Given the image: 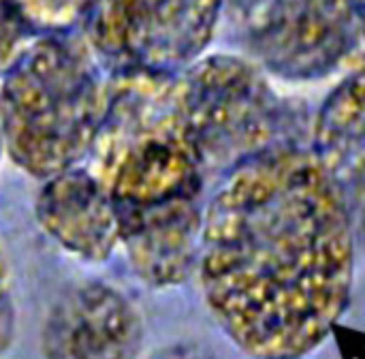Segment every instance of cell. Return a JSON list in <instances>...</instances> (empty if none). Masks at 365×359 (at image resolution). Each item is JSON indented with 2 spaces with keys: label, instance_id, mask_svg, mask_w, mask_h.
I'll return each instance as SVG.
<instances>
[{
  "label": "cell",
  "instance_id": "obj_1",
  "mask_svg": "<svg viewBox=\"0 0 365 359\" xmlns=\"http://www.w3.org/2000/svg\"><path fill=\"white\" fill-rule=\"evenodd\" d=\"M355 248L349 212L312 150H274L210 193L197 276L242 351L302 359L351 302Z\"/></svg>",
  "mask_w": 365,
  "mask_h": 359
},
{
  "label": "cell",
  "instance_id": "obj_2",
  "mask_svg": "<svg viewBox=\"0 0 365 359\" xmlns=\"http://www.w3.org/2000/svg\"><path fill=\"white\" fill-rule=\"evenodd\" d=\"M175 77L109 73L105 116L88 156L113 203L120 248L152 289L180 287L197 274L210 197Z\"/></svg>",
  "mask_w": 365,
  "mask_h": 359
},
{
  "label": "cell",
  "instance_id": "obj_3",
  "mask_svg": "<svg viewBox=\"0 0 365 359\" xmlns=\"http://www.w3.org/2000/svg\"><path fill=\"white\" fill-rule=\"evenodd\" d=\"M107 84L83 36L36 34L0 77L9 158L43 182L79 167L105 116Z\"/></svg>",
  "mask_w": 365,
  "mask_h": 359
},
{
  "label": "cell",
  "instance_id": "obj_4",
  "mask_svg": "<svg viewBox=\"0 0 365 359\" xmlns=\"http://www.w3.org/2000/svg\"><path fill=\"white\" fill-rule=\"evenodd\" d=\"M175 81L210 193L257 156L310 148V107L302 98L282 96L267 73L244 54H205Z\"/></svg>",
  "mask_w": 365,
  "mask_h": 359
},
{
  "label": "cell",
  "instance_id": "obj_5",
  "mask_svg": "<svg viewBox=\"0 0 365 359\" xmlns=\"http://www.w3.org/2000/svg\"><path fill=\"white\" fill-rule=\"evenodd\" d=\"M244 56L267 75L312 81L361 58L355 0H225Z\"/></svg>",
  "mask_w": 365,
  "mask_h": 359
},
{
  "label": "cell",
  "instance_id": "obj_6",
  "mask_svg": "<svg viewBox=\"0 0 365 359\" xmlns=\"http://www.w3.org/2000/svg\"><path fill=\"white\" fill-rule=\"evenodd\" d=\"M222 13L225 0H94L83 39L109 73L173 77L205 56Z\"/></svg>",
  "mask_w": 365,
  "mask_h": 359
},
{
  "label": "cell",
  "instance_id": "obj_7",
  "mask_svg": "<svg viewBox=\"0 0 365 359\" xmlns=\"http://www.w3.org/2000/svg\"><path fill=\"white\" fill-rule=\"evenodd\" d=\"M143 321L113 285L86 280L66 289L43 330L45 359H139Z\"/></svg>",
  "mask_w": 365,
  "mask_h": 359
},
{
  "label": "cell",
  "instance_id": "obj_8",
  "mask_svg": "<svg viewBox=\"0 0 365 359\" xmlns=\"http://www.w3.org/2000/svg\"><path fill=\"white\" fill-rule=\"evenodd\" d=\"M310 150L349 212L357 246L365 248V62L323 101Z\"/></svg>",
  "mask_w": 365,
  "mask_h": 359
},
{
  "label": "cell",
  "instance_id": "obj_9",
  "mask_svg": "<svg viewBox=\"0 0 365 359\" xmlns=\"http://www.w3.org/2000/svg\"><path fill=\"white\" fill-rule=\"evenodd\" d=\"M34 216L62 251L81 261L103 263L120 248L113 203L88 167H73L45 180Z\"/></svg>",
  "mask_w": 365,
  "mask_h": 359
},
{
  "label": "cell",
  "instance_id": "obj_10",
  "mask_svg": "<svg viewBox=\"0 0 365 359\" xmlns=\"http://www.w3.org/2000/svg\"><path fill=\"white\" fill-rule=\"evenodd\" d=\"M34 34H68L83 26L94 0H11Z\"/></svg>",
  "mask_w": 365,
  "mask_h": 359
},
{
  "label": "cell",
  "instance_id": "obj_11",
  "mask_svg": "<svg viewBox=\"0 0 365 359\" xmlns=\"http://www.w3.org/2000/svg\"><path fill=\"white\" fill-rule=\"evenodd\" d=\"M34 36L17 6L11 0H0V77Z\"/></svg>",
  "mask_w": 365,
  "mask_h": 359
},
{
  "label": "cell",
  "instance_id": "obj_12",
  "mask_svg": "<svg viewBox=\"0 0 365 359\" xmlns=\"http://www.w3.org/2000/svg\"><path fill=\"white\" fill-rule=\"evenodd\" d=\"M17 334V310L13 302V289H11V276L4 261V255L0 251V359L9 353L13 347Z\"/></svg>",
  "mask_w": 365,
  "mask_h": 359
},
{
  "label": "cell",
  "instance_id": "obj_13",
  "mask_svg": "<svg viewBox=\"0 0 365 359\" xmlns=\"http://www.w3.org/2000/svg\"><path fill=\"white\" fill-rule=\"evenodd\" d=\"M152 359H216L212 353L199 349V347H190V345H182V347H171L160 351L156 358Z\"/></svg>",
  "mask_w": 365,
  "mask_h": 359
},
{
  "label": "cell",
  "instance_id": "obj_14",
  "mask_svg": "<svg viewBox=\"0 0 365 359\" xmlns=\"http://www.w3.org/2000/svg\"><path fill=\"white\" fill-rule=\"evenodd\" d=\"M355 13L359 24V39H361V62H365V0H355Z\"/></svg>",
  "mask_w": 365,
  "mask_h": 359
},
{
  "label": "cell",
  "instance_id": "obj_15",
  "mask_svg": "<svg viewBox=\"0 0 365 359\" xmlns=\"http://www.w3.org/2000/svg\"><path fill=\"white\" fill-rule=\"evenodd\" d=\"M4 154V135H2V120H0V158Z\"/></svg>",
  "mask_w": 365,
  "mask_h": 359
}]
</instances>
